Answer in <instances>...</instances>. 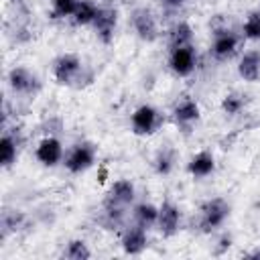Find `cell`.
I'll return each mask as SVG.
<instances>
[{
    "instance_id": "cell-21",
    "label": "cell",
    "mask_w": 260,
    "mask_h": 260,
    "mask_svg": "<svg viewBox=\"0 0 260 260\" xmlns=\"http://www.w3.org/2000/svg\"><path fill=\"white\" fill-rule=\"evenodd\" d=\"M246 95L244 93H240V91H228L223 98H221V104H219V108H221V112L228 116V118H236V116H240L244 110H246Z\"/></svg>"
},
{
    "instance_id": "cell-3",
    "label": "cell",
    "mask_w": 260,
    "mask_h": 260,
    "mask_svg": "<svg viewBox=\"0 0 260 260\" xmlns=\"http://www.w3.org/2000/svg\"><path fill=\"white\" fill-rule=\"evenodd\" d=\"M95 160H98V146L91 140H79L65 150L63 167L71 175H83L95 165Z\"/></svg>"
},
{
    "instance_id": "cell-5",
    "label": "cell",
    "mask_w": 260,
    "mask_h": 260,
    "mask_svg": "<svg viewBox=\"0 0 260 260\" xmlns=\"http://www.w3.org/2000/svg\"><path fill=\"white\" fill-rule=\"evenodd\" d=\"M171 122L183 132L189 134L201 122V106L191 95H181L171 108Z\"/></svg>"
},
{
    "instance_id": "cell-22",
    "label": "cell",
    "mask_w": 260,
    "mask_h": 260,
    "mask_svg": "<svg viewBox=\"0 0 260 260\" xmlns=\"http://www.w3.org/2000/svg\"><path fill=\"white\" fill-rule=\"evenodd\" d=\"M26 221V215L20 209H4L2 211V219H0V228H2V238H8L10 234L18 232Z\"/></svg>"
},
{
    "instance_id": "cell-12",
    "label": "cell",
    "mask_w": 260,
    "mask_h": 260,
    "mask_svg": "<svg viewBox=\"0 0 260 260\" xmlns=\"http://www.w3.org/2000/svg\"><path fill=\"white\" fill-rule=\"evenodd\" d=\"M95 35V39L102 45H112L114 37H116V28H118V10L112 6H100V12L93 20V24L89 26Z\"/></svg>"
},
{
    "instance_id": "cell-26",
    "label": "cell",
    "mask_w": 260,
    "mask_h": 260,
    "mask_svg": "<svg viewBox=\"0 0 260 260\" xmlns=\"http://www.w3.org/2000/svg\"><path fill=\"white\" fill-rule=\"evenodd\" d=\"M156 2L165 14H177L187 6L189 0H156Z\"/></svg>"
},
{
    "instance_id": "cell-11",
    "label": "cell",
    "mask_w": 260,
    "mask_h": 260,
    "mask_svg": "<svg viewBox=\"0 0 260 260\" xmlns=\"http://www.w3.org/2000/svg\"><path fill=\"white\" fill-rule=\"evenodd\" d=\"M183 225V211L181 207L171 201V199H165L160 205H158V221H156V230L162 238H173L179 234Z\"/></svg>"
},
{
    "instance_id": "cell-2",
    "label": "cell",
    "mask_w": 260,
    "mask_h": 260,
    "mask_svg": "<svg viewBox=\"0 0 260 260\" xmlns=\"http://www.w3.org/2000/svg\"><path fill=\"white\" fill-rule=\"evenodd\" d=\"M230 213H232V205L225 197H221V195L209 197L199 205L197 230L201 234H215L217 230H221L225 225V221L230 219Z\"/></svg>"
},
{
    "instance_id": "cell-15",
    "label": "cell",
    "mask_w": 260,
    "mask_h": 260,
    "mask_svg": "<svg viewBox=\"0 0 260 260\" xmlns=\"http://www.w3.org/2000/svg\"><path fill=\"white\" fill-rule=\"evenodd\" d=\"M187 173L193 177V179H207L215 173V156L211 150H199L197 154H193L187 162Z\"/></svg>"
},
{
    "instance_id": "cell-4",
    "label": "cell",
    "mask_w": 260,
    "mask_h": 260,
    "mask_svg": "<svg viewBox=\"0 0 260 260\" xmlns=\"http://www.w3.org/2000/svg\"><path fill=\"white\" fill-rule=\"evenodd\" d=\"M128 20H130V28H132V32L136 35L138 41H142L146 45L158 41V37H160L158 18L148 6H134L130 10Z\"/></svg>"
},
{
    "instance_id": "cell-20",
    "label": "cell",
    "mask_w": 260,
    "mask_h": 260,
    "mask_svg": "<svg viewBox=\"0 0 260 260\" xmlns=\"http://www.w3.org/2000/svg\"><path fill=\"white\" fill-rule=\"evenodd\" d=\"M100 6L102 4H98L95 0H79L75 12L69 18L71 24L73 26H91L95 16H98V12H100Z\"/></svg>"
},
{
    "instance_id": "cell-16",
    "label": "cell",
    "mask_w": 260,
    "mask_h": 260,
    "mask_svg": "<svg viewBox=\"0 0 260 260\" xmlns=\"http://www.w3.org/2000/svg\"><path fill=\"white\" fill-rule=\"evenodd\" d=\"M238 75L246 83H258L260 81V49H250L240 57Z\"/></svg>"
},
{
    "instance_id": "cell-27",
    "label": "cell",
    "mask_w": 260,
    "mask_h": 260,
    "mask_svg": "<svg viewBox=\"0 0 260 260\" xmlns=\"http://www.w3.org/2000/svg\"><path fill=\"white\" fill-rule=\"evenodd\" d=\"M246 256H248V258H260V248H256V250H252V252H248Z\"/></svg>"
},
{
    "instance_id": "cell-19",
    "label": "cell",
    "mask_w": 260,
    "mask_h": 260,
    "mask_svg": "<svg viewBox=\"0 0 260 260\" xmlns=\"http://www.w3.org/2000/svg\"><path fill=\"white\" fill-rule=\"evenodd\" d=\"M167 43H169V49L193 45V43H195L193 26H191L187 20H177V22L169 28V39H167Z\"/></svg>"
},
{
    "instance_id": "cell-24",
    "label": "cell",
    "mask_w": 260,
    "mask_h": 260,
    "mask_svg": "<svg viewBox=\"0 0 260 260\" xmlns=\"http://www.w3.org/2000/svg\"><path fill=\"white\" fill-rule=\"evenodd\" d=\"M79 0H51V8H49V16L53 20H69L71 14L75 12Z\"/></svg>"
},
{
    "instance_id": "cell-8",
    "label": "cell",
    "mask_w": 260,
    "mask_h": 260,
    "mask_svg": "<svg viewBox=\"0 0 260 260\" xmlns=\"http://www.w3.org/2000/svg\"><path fill=\"white\" fill-rule=\"evenodd\" d=\"M240 41L242 37L238 32H234L230 26H215L211 32V43H209V53L215 61L223 63L230 61L238 49H240Z\"/></svg>"
},
{
    "instance_id": "cell-10",
    "label": "cell",
    "mask_w": 260,
    "mask_h": 260,
    "mask_svg": "<svg viewBox=\"0 0 260 260\" xmlns=\"http://www.w3.org/2000/svg\"><path fill=\"white\" fill-rule=\"evenodd\" d=\"M120 248L128 256H140L148 248V230L130 219L120 230Z\"/></svg>"
},
{
    "instance_id": "cell-14",
    "label": "cell",
    "mask_w": 260,
    "mask_h": 260,
    "mask_svg": "<svg viewBox=\"0 0 260 260\" xmlns=\"http://www.w3.org/2000/svg\"><path fill=\"white\" fill-rule=\"evenodd\" d=\"M22 136L18 132V128L2 130V138H0V160H2V169H10L16 165L20 148H22Z\"/></svg>"
},
{
    "instance_id": "cell-9",
    "label": "cell",
    "mask_w": 260,
    "mask_h": 260,
    "mask_svg": "<svg viewBox=\"0 0 260 260\" xmlns=\"http://www.w3.org/2000/svg\"><path fill=\"white\" fill-rule=\"evenodd\" d=\"M169 69L173 71V75L177 77H189L195 73L197 63H199V55H197V47L193 45H185V47H175L169 49Z\"/></svg>"
},
{
    "instance_id": "cell-13",
    "label": "cell",
    "mask_w": 260,
    "mask_h": 260,
    "mask_svg": "<svg viewBox=\"0 0 260 260\" xmlns=\"http://www.w3.org/2000/svg\"><path fill=\"white\" fill-rule=\"evenodd\" d=\"M35 158L47 167V169H53L57 165H63V158H65V146L63 142L57 138V136H45L37 142V148H35Z\"/></svg>"
},
{
    "instance_id": "cell-25",
    "label": "cell",
    "mask_w": 260,
    "mask_h": 260,
    "mask_svg": "<svg viewBox=\"0 0 260 260\" xmlns=\"http://www.w3.org/2000/svg\"><path fill=\"white\" fill-rule=\"evenodd\" d=\"M242 37L248 41H260V8L250 10L242 22Z\"/></svg>"
},
{
    "instance_id": "cell-1",
    "label": "cell",
    "mask_w": 260,
    "mask_h": 260,
    "mask_svg": "<svg viewBox=\"0 0 260 260\" xmlns=\"http://www.w3.org/2000/svg\"><path fill=\"white\" fill-rule=\"evenodd\" d=\"M51 75L57 85L71 87V89H81L91 81V73L87 65L75 53H63L55 57L51 63Z\"/></svg>"
},
{
    "instance_id": "cell-6",
    "label": "cell",
    "mask_w": 260,
    "mask_h": 260,
    "mask_svg": "<svg viewBox=\"0 0 260 260\" xmlns=\"http://www.w3.org/2000/svg\"><path fill=\"white\" fill-rule=\"evenodd\" d=\"M6 83H8L10 91L18 98H35L43 87L39 75L24 65H14L6 73Z\"/></svg>"
},
{
    "instance_id": "cell-23",
    "label": "cell",
    "mask_w": 260,
    "mask_h": 260,
    "mask_svg": "<svg viewBox=\"0 0 260 260\" xmlns=\"http://www.w3.org/2000/svg\"><path fill=\"white\" fill-rule=\"evenodd\" d=\"M61 258H67V260H89L91 258V250H89V246H87L85 240L73 238V240H69L63 246Z\"/></svg>"
},
{
    "instance_id": "cell-18",
    "label": "cell",
    "mask_w": 260,
    "mask_h": 260,
    "mask_svg": "<svg viewBox=\"0 0 260 260\" xmlns=\"http://www.w3.org/2000/svg\"><path fill=\"white\" fill-rule=\"evenodd\" d=\"M132 221L140 223L142 228L146 230H152L156 228V221H158V205L150 203V201H138L132 205Z\"/></svg>"
},
{
    "instance_id": "cell-17",
    "label": "cell",
    "mask_w": 260,
    "mask_h": 260,
    "mask_svg": "<svg viewBox=\"0 0 260 260\" xmlns=\"http://www.w3.org/2000/svg\"><path fill=\"white\" fill-rule=\"evenodd\" d=\"M175 165H177V150L171 144L160 146L152 156V171L160 177L171 175L175 171Z\"/></svg>"
},
{
    "instance_id": "cell-7",
    "label": "cell",
    "mask_w": 260,
    "mask_h": 260,
    "mask_svg": "<svg viewBox=\"0 0 260 260\" xmlns=\"http://www.w3.org/2000/svg\"><path fill=\"white\" fill-rule=\"evenodd\" d=\"M165 116L152 104H140L130 114V130L136 136H152L162 126Z\"/></svg>"
}]
</instances>
